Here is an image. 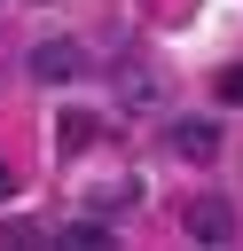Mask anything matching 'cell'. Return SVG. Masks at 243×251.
<instances>
[{
  "label": "cell",
  "mask_w": 243,
  "mask_h": 251,
  "mask_svg": "<svg viewBox=\"0 0 243 251\" xmlns=\"http://www.w3.org/2000/svg\"><path fill=\"white\" fill-rule=\"evenodd\" d=\"M55 243H71V251H110L118 235H110V220H71V227H63Z\"/></svg>",
  "instance_id": "5b68a950"
},
{
  "label": "cell",
  "mask_w": 243,
  "mask_h": 251,
  "mask_svg": "<svg viewBox=\"0 0 243 251\" xmlns=\"http://www.w3.org/2000/svg\"><path fill=\"white\" fill-rule=\"evenodd\" d=\"M94 133H102V126H94V110H63V118H55V149H63V157H78Z\"/></svg>",
  "instance_id": "277c9868"
},
{
  "label": "cell",
  "mask_w": 243,
  "mask_h": 251,
  "mask_svg": "<svg viewBox=\"0 0 243 251\" xmlns=\"http://www.w3.org/2000/svg\"><path fill=\"white\" fill-rule=\"evenodd\" d=\"M78 71H86V55H78L71 39H39V47H31V78H39V86H71Z\"/></svg>",
  "instance_id": "6da1fadb"
},
{
  "label": "cell",
  "mask_w": 243,
  "mask_h": 251,
  "mask_svg": "<svg viewBox=\"0 0 243 251\" xmlns=\"http://www.w3.org/2000/svg\"><path fill=\"white\" fill-rule=\"evenodd\" d=\"M180 227H188L196 243H235V212H227L219 196H196V204L180 212Z\"/></svg>",
  "instance_id": "3957f363"
},
{
  "label": "cell",
  "mask_w": 243,
  "mask_h": 251,
  "mask_svg": "<svg viewBox=\"0 0 243 251\" xmlns=\"http://www.w3.org/2000/svg\"><path fill=\"white\" fill-rule=\"evenodd\" d=\"M212 94H219V102H227V110H243V63H227V71H219V78H212Z\"/></svg>",
  "instance_id": "8992f818"
},
{
  "label": "cell",
  "mask_w": 243,
  "mask_h": 251,
  "mask_svg": "<svg viewBox=\"0 0 243 251\" xmlns=\"http://www.w3.org/2000/svg\"><path fill=\"white\" fill-rule=\"evenodd\" d=\"M165 149H172V157H188V165H212V157H219V126H212V118H172Z\"/></svg>",
  "instance_id": "7a4b0ae2"
},
{
  "label": "cell",
  "mask_w": 243,
  "mask_h": 251,
  "mask_svg": "<svg viewBox=\"0 0 243 251\" xmlns=\"http://www.w3.org/2000/svg\"><path fill=\"white\" fill-rule=\"evenodd\" d=\"M8 196H16V165H0V204H8Z\"/></svg>",
  "instance_id": "52a82bcc"
}]
</instances>
